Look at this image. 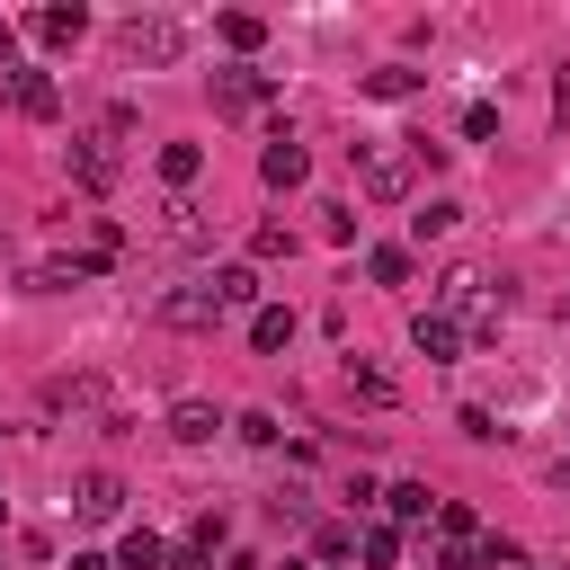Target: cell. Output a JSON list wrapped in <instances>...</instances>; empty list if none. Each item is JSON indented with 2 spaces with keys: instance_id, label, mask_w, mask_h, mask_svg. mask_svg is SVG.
Here are the masks:
<instances>
[{
  "instance_id": "obj_35",
  "label": "cell",
  "mask_w": 570,
  "mask_h": 570,
  "mask_svg": "<svg viewBox=\"0 0 570 570\" xmlns=\"http://www.w3.org/2000/svg\"><path fill=\"white\" fill-rule=\"evenodd\" d=\"M285 570H321V561H285Z\"/></svg>"
},
{
  "instance_id": "obj_1",
  "label": "cell",
  "mask_w": 570,
  "mask_h": 570,
  "mask_svg": "<svg viewBox=\"0 0 570 570\" xmlns=\"http://www.w3.org/2000/svg\"><path fill=\"white\" fill-rule=\"evenodd\" d=\"M116 53H125V62H151V71H160V62H178V53H187V27H178V18H125Z\"/></svg>"
},
{
  "instance_id": "obj_6",
  "label": "cell",
  "mask_w": 570,
  "mask_h": 570,
  "mask_svg": "<svg viewBox=\"0 0 570 570\" xmlns=\"http://www.w3.org/2000/svg\"><path fill=\"white\" fill-rule=\"evenodd\" d=\"M214 107H223V116H258V107H267V71H249V62L214 71Z\"/></svg>"
},
{
  "instance_id": "obj_32",
  "label": "cell",
  "mask_w": 570,
  "mask_h": 570,
  "mask_svg": "<svg viewBox=\"0 0 570 570\" xmlns=\"http://www.w3.org/2000/svg\"><path fill=\"white\" fill-rule=\"evenodd\" d=\"M71 570H107V561H98V552H71Z\"/></svg>"
},
{
  "instance_id": "obj_13",
  "label": "cell",
  "mask_w": 570,
  "mask_h": 570,
  "mask_svg": "<svg viewBox=\"0 0 570 570\" xmlns=\"http://www.w3.org/2000/svg\"><path fill=\"white\" fill-rule=\"evenodd\" d=\"M347 392H356L365 410H392V401H401V383H392L383 365H365V356H347Z\"/></svg>"
},
{
  "instance_id": "obj_14",
  "label": "cell",
  "mask_w": 570,
  "mask_h": 570,
  "mask_svg": "<svg viewBox=\"0 0 570 570\" xmlns=\"http://www.w3.org/2000/svg\"><path fill=\"white\" fill-rule=\"evenodd\" d=\"M205 285H214V303H223V312H249V303H258V267H214Z\"/></svg>"
},
{
  "instance_id": "obj_12",
  "label": "cell",
  "mask_w": 570,
  "mask_h": 570,
  "mask_svg": "<svg viewBox=\"0 0 570 570\" xmlns=\"http://www.w3.org/2000/svg\"><path fill=\"white\" fill-rule=\"evenodd\" d=\"M383 517H392V525H436V490H428V481H392V490H383Z\"/></svg>"
},
{
  "instance_id": "obj_21",
  "label": "cell",
  "mask_w": 570,
  "mask_h": 570,
  "mask_svg": "<svg viewBox=\"0 0 570 570\" xmlns=\"http://www.w3.org/2000/svg\"><path fill=\"white\" fill-rule=\"evenodd\" d=\"M125 570H169V543L134 525V534H125Z\"/></svg>"
},
{
  "instance_id": "obj_30",
  "label": "cell",
  "mask_w": 570,
  "mask_h": 570,
  "mask_svg": "<svg viewBox=\"0 0 570 570\" xmlns=\"http://www.w3.org/2000/svg\"><path fill=\"white\" fill-rule=\"evenodd\" d=\"M232 428H240V436H249V445H276V419H267V410H240V419H232Z\"/></svg>"
},
{
  "instance_id": "obj_7",
  "label": "cell",
  "mask_w": 570,
  "mask_h": 570,
  "mask_svg": "<svg viewBox=\"0 0 570 570\" xmlns=\"http://www.w3.org/2000/svg\"><path fill=\"white\" fill-rule=\"evenodd\" d=\"M160 321H169V330H214V321H223V303H214V285L196 276V285L160 294Z\"/></svg>"
},
{
  "instance_id": "obj_16",
  "label": "cell",
  "mask_w": 570,
  "mask_h": 570,
  "mask_svg": "<svg viewBox=\"0 0 570 570\" xmlns=\"http://www.w3.org/2000/svg\"><path fill=\"white\" fill-rule=\"evenodd\" d=\"M454 223H463V205H454V196H428V205L410 214V232H419V240H445Z\"/></svg>"
},
{
  "instance_id": "obj_33",
  "label": "cell",
  "mask_w": 570,
  "mask_h": 570,
  "mask_svg": "<svg viewBox=\"0 0 570 570\" xmlns=\"http://www.w3.org/2000/svg\"><path fill=\"white\" fill-rule=\"evenodd\" d=\"M223 570H258V561H249V552H223Z\"/></svg>"
},
{
  "instance_id": "obj_3",
  "label": "cell",
  "mask_w": 570,
  "mask_h": 570,
  "mask_svg": "<svg viewBox=\"0 0 570 570\" xmlns=\"http://www.w3.org/2000/svg\"><path fill=\"white\" fill-rule=\"evenodd\" d=\"M356 178H365V196H374V205H401L419 169H410V151H383V142H365V151H356Z\"/></svg>"
},
{
  "instance_id": "obj_22",
  "label": "cell",
  "mask_w": 570,
  "mask_h": 570,
  "mask_svg": "<svg viewBox=\"0 0 570 570\" xmlns=\"http://www.w3.org/2000/svg\"><path fill=\"white\" fill-rule=\"evenodd\" d=\"M356 552H365L374 570H392V561H401V525H365V534H356Z\"/></svg>"
},
{
  "instance_id": "obj_18",
  "label": "cell",
  "mask_w": 570,
  "mask_h": 570,
  "mask_svg": "<svg viewBox=\"0 0 570 570\" xmlns=\"http://www.w3.org/2000/svg\"><path fill=\"white\" fill-rule=\"evenodd\" d=\"M214 428H223V419H214L205 401H178V410H169V436H178V445H205Z\"/></svg>"
},
{
  "instance_id": "obj_37",
  "label": "cell",
  "mask_w": 570,
  "mask_h": 570,
  "mask_svg": "<svg viewBox=\"0 0 570 570\" xmlns=\"http://www.w3.org/2000/svg\"><path fill=\"white\" fill-rule=\"evenodd\" d=\"M561 481H570V472H561Z\"/></svg>"
},
{
  "instance_id": "obj_2",
  "label": "cell",
  "mask_w": 570,
  "mask_h": 570,
  "mask_svg": "<svg viewBox=\"0 0 570 570\" xmlns=\"http://www.w3.org/2000/svg\"><path fill=\"white\" fill-rule=\"evenodd\" d=\"M481 525H472V508H454V499H436V570H481Z\"/></svg>"
},
{
  "instance_id": "obj_17",
  "label": "cell",
  "mask_w": 570,
  "mask_h": 570,
  "mask_svg": "<svg viewBox=\"0 0 570 570\" xmlns=\"http://www.w3.org/2000/svg\"><path fill=\"white\" fill-rule=\"evenodd\" d=\"M249 338H258V347L276 356V347L294 338V312H285V303H258V312H249Z\"/></svg>"
},
{
  "instance_id": "obj_9",
  "label": "cell",
  "mask_w": 570,
  "mask_h": 570,
  "mask_svg": "<svg viewBox=\"0 0 570 570\" xmlns=\"http://www.w3.org/2000/svg\"><path fill=\"white\" fill-rule=\"evenodd\" d=\"M71 508H80L89 525H107V517L125 508V481H116V472H80V481H71Z\"/></svg>"
},
{
  "instance_id": "obj_5",
  "label": "cell",
  "mask_w": 570,
  "mask_h": 570,
  "mask_svg": "<svg viewBox=\"0 0 570 570\" xmlns=\"http://www.w3.org/2000/svg\"><path fill=\"white\" fill-rule=\"evenodd\" d=\"M0 80H9V107H18V116H36V125H53V116H62L53 71H0Z\"/></svg>"
},
{
  "instance_id": "obj_26",
  "label": "cell",
  "mask_w": 570,
  "mask_h": 570,
  "mask_svg": "<svg viewBox=\"0 0 570 570\" xmlns=\"http://www.w3.org/2000/svg\"><path fill=\"white\" fill-rule=\"evenodd\" d=\"M365 89H374V98H410V89H419V71H401V62H383V71H365Z\"/></svg>"
},
{
  "instance_id": "obj_19",
  "label": "cell",
  "mask_w": 570,
  "mask_h": 570,
  "mask_svg": "<svg viewBox=\"0 0 570 570\" xmlns=\"http://www.w3.org/2000/svg\"><path fill=\"white\" fill-rule=\"evenodd\" d=\"M196 169H205L196 142H160V178H169V187H196Z\"/></svg>"
},
{
  "instance_id": "obj_34",
  "label": "cell",
  "mask_w": 570,
  "mask_h": 570,
  "mask_svg": "<svg viewBox=\"0 0 570 570\" xmlns=\"http://www.w3.org/2000/svg\"><path fill=\"white\" fill-rule=\"evenodd\" d=\"M9 36H18V27H9V18H0V53H9Z\"/></svg>"
},
{
  "instance_id": "obj_36",
  "label": "cell",
  "mask_w": 570,
  "mask_h": 570,
  "mask_svg": "<svg viewBox=\"0 0 570 570\" xmlns=\"http://www.w3.org/2000/svg\"><path fill=\"white\" fill-rule=\"evenodd\" d=\"M0 517H9V499H0Z\"/></svg>"
},
{
  "instance_id": "obj_11",
  "label": "cell",
  "mask_w": 570,
  "mask_h": 570,
  "mask_svg": "<svg viewBox=\"0 0 570 570\" xmlns=\"http://www.w3.org/2000/svg\"><path fill=\"white\" fill-rule=\"evenodd\" d=\"M410 347H419L428 365H445V356L463 347V330H454V312H419V321H410Z\"/></svg>"
},
{
  "instance_id": "obj_4",
  "label": "cell",
  "mask_w": 570,
  "mask_h": 570,
  "mask_svg": "<svg viewBox=\"0 0 570 570\" xmlns=\"http://www.w3.org/2000/svg\"><path fill=\"white\" fill-rule=\"evenodd\" d=\"M71 178H80L89 196H107V187L125 178V151H116V134H80V142H71Z\"/></svg>"
},
{
  "instance_id": "obj_28",
  "label": "cell",
  "mask_w": 570,
  "mask_h": 570,
  "mask_svg": "<svg viewBox=\"0 0 570 570\" xmlns=\"http://www.w3.org/2000/svg\"><path fill=\"white\" fill-rule=\"evenodd\" d=\"M454 428H463V436H472V445H490V436H508V428H499V419H490V410H481V401H472V410H454Z\"/></svg>"
},
{
  "instance_id": "obj_29",
  "label": "cell",
  "mask_w": 570,
  "mask_h": 570,
  "mask_svg": "<svg viewBox=\"0 0 570 570\" xmlns=\"http://www.w3.org/2000/svg\"><path fill=\"white\" fill-rule=\"evenodd\" d=\"M463 134H472V142H490V134H499V107H490V98H472V107H463Z\"/></svg>"
},
{
  "instance_id": "obj_15",
  "label": "cell",
  "mask_w": 570,
  "mask_h": 570,
  "mask_svg": "<svg viewBox=\"0 0 570 570\" xmlns=\"http://www.w3.org/2000/svg\"><path fill=\"white\" fill-rule=\"evenodd\" d=\"M80 36H89L80 9H36V45H80Z\"/></svg>"
},
{
  "instance_id": "obj_20",
  "label": "cell",
  "mask_w": 570,
  "mask_h": 570,
  "mask_svg": "<svg viewBox=\"0 0 570 570\" xmlns=\"http://www.w3.org/2000/svg\"><path fill=\"white\" fill-rule=\"evenodd\" d=\"M454 303H481V267H445L436 276V312H454Z\"/></svg>"
},
{
  "instance_id": "obj_10",
  "label": "cell",
  "mask_w": 570,
  "mask_h": 570,
  "mask_svg": "<svg viewBox=\"0 0 570 570\" xmlns=\"http://www.w3.org/2000/svg\"><path fill=\"white\" fill-rule=\"evenodd\" d=\"M151 240H160V249H196V240H205V214H196L187 196H169L160 223H151Z\"/></svg>"
},
{
  "instance_id": "obj_27",
  "label": "cell",
  "mask_w": 570,
  "mask_h": 570,
  "mask_svg": "<svg viewBox=\"0 0 570 570\" xmlns=\"http://www.w3.org/2000/svg\"><path fill=\"white\" fill-rule=\"evenodd\" d=\"M481 570H534V561H525V543H508V534H490V543H481Z\"/></svg>"
},
{
  "instance_id": "obj_25",
  "label": "cell",
  "mask_w": 570,
  "mask_h": 570,
  "mask_svg": "<svg viewBox=\"0 0 570 570\" xmlns=\"http://www.w3.org/2000/svg\"><path fill=\"white\" fill-rule=\"evenodd\" d=\"M365 276L374 285H410V249H365Z\"/></svg>"
},
{
  "instance_id": "obj_31",
  "label": "cell",
  "mask_w": 570,
  "mask_h": 570,
  "mask_svg": "<svg viewBox=\"0 0 570 570\" xmlns=\"http://www.w3.org/2000/svg\"><path fill=\"white\" fill-rule=\"evenodd\" d=\"M552 107H561V116H570V62H561V71H552Z\"/></svg>"
},
{
  "instance_id": "obj_8",
  "label": "cell",
  "mask_w": 570,
  "mask_h": 570,
  "mask_svg": "<svg viewBox=\"0 0 570 570\" xmlns=\"http://www.w3.org/2000/svg\"><path fill=\"white\" fill-rule=\"evenodd\" d=\"M258 178H267V187H303V178H312V151H303L294 134H267V151H258Z\"/></svg>"
},
{
  "instance_id": "obj_23",
  "label": "cell",
  "mask_w": 570,
  "mask_h": 570,
  "mask_svg": "<svg viewBox=\"0 0 570 570\" xmlns=\"http://www.w3.org/2000/svg\"><path fill=\"white\" fill-rule=\"evenodd\" d=\"M223 45H232V53H258V45H267V27H258L249 9H232V18H223Z\"/></svg>"
},
{
  "instance_id": "obj_24",
  "label": "cell",
  "mask_w": 570,
  "mask_h": 570,
  "mask_svg": "<svg viewBox=\"0 0 570 570\" xmlns=\"http://www.w3.org/2000/svg\"><path fill=\"white\" fill-rule=\"evenodd\" d=\"M249 258H294V223H258L249 232Z\"/></svg>"
}]
</instances>
